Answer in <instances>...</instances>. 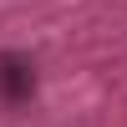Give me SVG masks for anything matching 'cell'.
Wrapping results in <instances>:
<instances>
[{
    "label": "cell",
    "instance_id": "cell-1",
    "mask_svg": "<svg viewBox=\"0 0 127 127\" xmlns=\"http://www.w3.org/2000/svg\"><path fill=\"white\" fill-rule=\"evenodd\" d=\"M31 92H36V71H31V61L15 56V51H5V56H0V102L20 107V102H31Z\"/></svg>",
    "mask_w": 127,
    "mask_h": 127
}]
</instances>
